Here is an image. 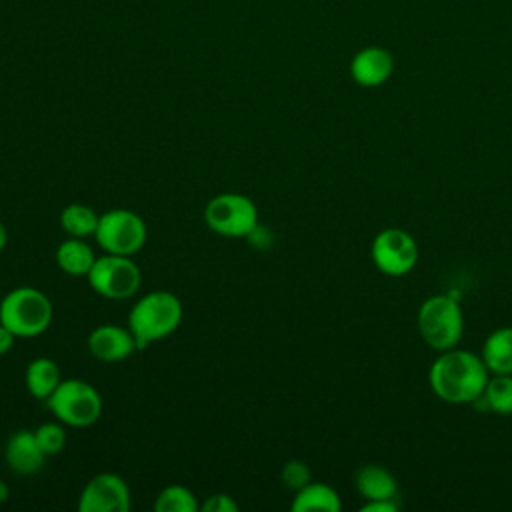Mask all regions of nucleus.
I'll list each match as a JSON object with an SVG mask.
<instances>
[{
	"mask_svg": "<svg viewBox=\"0 0 512 512\" xmlns=\"http://www.w3.org/2000/svg\"><path fill=\"white\" fill-rule=\"evenodd\" d=\"M428 382L434 394L448 404L476 402L488 382L482 356L470 350H444L430 366Z\"/></svg>",
	"mask_w": 512,
	"mask_h": 512,
	"instance_id": "f257e3e1",
	"label": "nucleus"
},
{
	"mask_svg": "<svg viewBox=\"0 0 512 512\" xmlns=\"http://www.w3.org/2000/svg\"><path fill=\"white\" fill-rule=\"evenodd\" d=\"M182 316L180 298L168 290H154L138 298L128 312V328L136 338L138 350L174 334Z\"/></svg>",
	"mask_w": 512,
	"mask_h": 512,
	"instance_id": "f03ea898",
	"label": "nucleus"
},
{
	"mask_svg": "<svg viewBox=\"0 0 512 512\" xmlns=\"http://www.w3.org/2000/svg\"><path fill=\"white\" fill-rule=\"evenodd\" d=\"M54 316L50 298L32 286L12 288L0 300V324L16 338H34L48 330Z\"/></svg>",
	"mask_w": 512,
	"mask_h": 512,
	"instance_id": "7ed1b4c3",
	"label": "nucleus"
},
{
	"mask_svg": "<svg viewBox=\"0 0 512 512\" xmlns=\"http://www.w3.org/2000/svg\"><path fill=\"white\" fill-rule=\"evenodd\" d=\"M48 410L66 426L86 428L102 416L100 392L82 378H66L46 398Z\"/></svg>",
	"mask_w": 512,
	"mask_h": 512,
	"instance_id": "20e7f679",
	"label": "nucleus"
},
{
	"mask_svg": "<svg viewBox=\"0 0 512 512\" xmlns=\"http://www.w3.org/2000/svg\"><path fill=\"white\" fill-rule=\"evenodd\" d=\"M420 336L434 350H450L458 344L464 330L460 304L446 294H436L420 304L416 318Z\"/></svg>",
	"mask_w": 512,
	"mask_h": 512,
	"instance_id": "39448f33",
	"label": "nucleus"
},
{
	"mask_svg": "<svg viewBox=\"0 0 512 512\" xmlns=\"http://www.w3.org/2000/svg\"><path fill=\"white\" fill-rule=\"evenodd\" d=\"M94 238L108 254L134 256L146 244L148 228L140 214L128 208H112L100 214Z\"/></svg>",
	"mask_w": 512,
	"mask_h": 512,
	"instance_id": "423d86ee",
	"label": "nucleus"
},
{
	"mask_svg": "<svg viewBox=\"0 0 512 512\" xmlns=\"http://www.w3.org/2000/svg\"><path fill=\"white\" fill-rule=\"evenodd\" d=\"M206 226L228 238H246L258 224V208L252 198L240 192H222L204 208Z\"/></svg>",
	"mask_w": 512,
	"mask_h": 512,
	"instance_id": "0eeeda50",
	"label": "nucleus"
},
{
	"mask_svg": "<svg viewBox=\"0 0 512 512\" xmlns=\"http://www.w3.org/2000/svg\"><path fill=\"white\" fill-rule=\"evenodd\" d=\"M86 278L90 288L108 300L132 298L142 284L140 266L132 260V256L108 252L96 258Z\"/></svg>",
	"mask_w": 512,
	"mask_h": 512,
	"instance_id": "6e6552de",
	"label": "nucleus"
},
{
	"mask_svg": "<svg viewBox=\"0 0 512 512\" xmlns=\"http://www.w3.org/2000/svg\"><path fill=\"white\" fill-rule=\"evenodd\" d=\"M370 252L376 268L388 276H404L418 262L416 240L400 228H386L378 232L372 240Z\"/></svg>",
	"mask_w": 512,
	"mask_h": 512,
	"instance_id": "1a4fd4ad",
	"label": "nucleus"
},
{
	"mask_svg": "<svg viewBox=\"0 0 512 512\" xmlns=\"http://www.w3.org/2000/svg\"><path fill=\"white\" fill-rule=\"evenodd\" d=\"M130 506V488L126 480L114 472L92 476L78 496L80 512H128Z\"/></svg>",
	"mask_w": 512,
	"mask_h": 512,
	"instance_id": "9d476101",
	"label": "nucleus"
},
{
	"mask_svg": "<svg viewBox=\"0 0 512 512\" xmlns=\"http://www.w3.org/2000/svg\"><path fill=\"white\" fill-rule=\"evenodd\" d=\"M88 352L102 362H120L138 352V344L130 328L100 324L88 334Z\"/></svg>",
	"mask_w": 512,
	"mask_h": 512,
	"instance_id": "9b49d317",
	"label": "nucleus"
},
{
	"mask_svg": "<svg viewBox=\"0 0 512 512\" xmlns=\"http://www.w3.org/2000/svg\"><path fill=\"white\" fill-rule=\"evenodd\" d=\"M394 72V56L382 46H366L350 60V76L358 86H382Z\"/></svg>",
	"mask_w": 512,
	"mask_h": 512,
	"instance_id": "f8f14e48",
	"label": "nucleus"
},
{
	"mask_svg": "<svg viewBox=\"0 0 512 512\" xmlns=\"http://www.w3.org/2000/svg\"><path fill=\"white\" fill-rule=\"evenodd\" d=\"M4 458L14 474L30 476V474H36L44 466L48 456L40 448L34 430L22 428L8 436V440L4 444Z\"/></svg>",
	"mask_w": 512,
	"mask_h": 512,
	"instance_id": "ddd939ff",
	"label": "nucleus"
},
{
	"mask_svg": "<svg viewBox=\"0 0 512 512\" xmlns=\"http://www.w3.org/2000/svg\"><path fill=\"white\" fill-rule=\"evenodd\" d=\"M354 486L364 500H396L398 484L380 464H364L354 474Z\"/></svg>",
	"mask_w": 512,
	"mask_h": 512,
	"instance_id": "4468645a",
	"label": "nucleus"
},
{
	"mask_svg": "<svg viewBox=\"0 0 512 512\" xmlns=\"http://www.w3.org/2000/svg\"><path fill=\"white\" fill-rule=\"evenodd\" d=\"M96 254L92 246L84 238H72L60 242L56 248V264L68 276H88L92 264L96 262Z\"/></svg>",
	"mask_w": 512,
	"mask_h": 512,
	"instance_id": "2eb2a0df",
	"label": "nucleus"
},
{
	"mask_svg": "<svg viewBox=\"0 0 512 512\" xmlns=\"http://www.w3.org/2000/svg\"><path fill=\"white\" fill-rule=\"evenodd\" d=\"M290 508L294 512H340L342 502L332 486L322 482H308L304 488L294 492Z\"/></svg>",
	"mask_w": 512,
	"mask_h": 512,
	"instance_id": "dca6fc26",
	"label": "nucleus"
},
{
	"mask_svg": "<svg viewBox=\"0 0 512 512\" xmlns=\"http://www.w3.org/2000/svg\"><path fill=\"white\" fill-rule=\"evenodd\" d=\"M62 382L60 376V368L52 358L46 356H38L34 358L24 372V384L28 388V392L36 398V400H44L56 390V386Z\"/></svg>",
	"mask_w": 512,
	"mask_h": 512,
	"instance_id": "f3484780",
	"label": "nucleus"
},
{
	"mask_svg": "<svg viewBox=\"0 0 512 512\" xmlns=\"http://www.w3.org/2000/svg\"><path fill=\"white\" fill-rule=\"evenodd\" d=\"M482 360L492 374H512V328H498L484 340Z\"/></svg>",
	"mask_w": 512,
	"mask_h": 512,
	"instance_id": "a211bd4d",
	"label": "nucleus"
},
{
	"mask_svg": "<svg viewBox=\"0 0 512 512\" xmlns=\"http://www.w3.org/2000/svg\"><path fill=\"white\" fill-rule=\"evenodd\" d=\"M98 220H100V214H96L94 208L80 202H72L64 206L60 212V226L72 238L94 236Z\"/></svg>",
	"mask_w": 512,
	"mask_h": 512,
	"instance_id": "6ab92c4d",
	"label": "nucleus"
},
{
	"mask_svg": "<svg viewBox=\"0 0 512 512\" xmlns=\"http://www.w3.org/2000/svg\"><path fill=\"white\" fill-rule=\"evenodd\" d=\"M200 508L194 492L182 484L162 488L154 500L156 512H196Z\"/></svg>",
	"mask_w": 512,
	"mask_h": 512,
	"instance_id": "aec40b11",
	"label": "nucleus"
},
{
	"mask_svg": "<svg viewBox=\"0 0 512 512\" xmlns=\"http://www.w3.org/2000/svg\"><path fill=\"white\" fill-rule=\"evenodd\" d=\"M478 400H482L492 412L512 414V374H494V378H488Z\"/></svg>",
	"mask_w": 512,
	"mask_h": 512,
	"instance_id": "412c9836",
	"label": "nucleus"
},
{
	"mask_svg": "<svg viewBox=\"0 0 512 512\" xmlns=\"http://www.w3.org/2000/svg\"><path fill=\"white\" fill-rule=\"evenodd\" d=\"M34 434H36V440H38V444H40V448L44 450L46 456H54V454L62 452L64 446H66V430H64L60 420L40 424L34 430Z\"/></svg>",
	"mask_w": 512,
	"mask_h": 512,
	"instance_id": "4be33fe9",
	"label": "nucleus"
},
{
	"mask_svg": "<svg viewBox=\"0 0 512 512\" xmlns=\"http://www.w3.org/2000/svg\"><path fill=\"white\" fill-rule=\"evenodd\" d=\"M280 480L282 484L292 490L298 492L300 488H304L308 482H312V472L308 468L306 462L302 460H288L282 470H280Z\"/></svg>",
	"mask_w": 512,
	"mask_h": 512,
	"instance_id": "5701e85b",
	"label": "nucleus"
},
{
	"mask_svg": "<svg viewBox=\"0 0 512 512\" xmlns=\"http://www.w3.org/2000/svg\"><path fill=\"white\" fill-rule=\"evenodd\" d=\"M238 502L226 494V492H216V494H210L202 504H200V510L202 512H238Z\"/></svg>",
	"mask_w": 512,
	"mask_h": 512,
	"instance_id": "b1692460",
	"label": "nucleus"
},
{
	"mask_svg": "<svg viewBox=\"0 0 512 512\" xmlns=\"http://www.w3.org/2000/svg\"><path fill=\"white\" fill-rule=\"evenodd\" d=\"M246 240H248L252 246H256V248H268V246L272 244L274 236H272V232H270L268 228H262L260 224H256V226L252 228V232L246 236Z\"/></svg>",
	"mask_w": 512,
	"mask_h": 512,
	"instance_id": "393cba45",
	"label": "nucleus"
},
{
	"mask_svg": "<svg viewBox=\"0 0 512 512\" xmlns=\"http://www.w3.org/2000/svg\"><path fill=\"white\" fill-rule=\"evenodd\" d=\"M360 510L362 512H396L398 502L396 500H366V504Z\"/></svg>",
	"mask_w": 512,
	"mask_h": 512,
	"instance_id": "a878e982",
	"label": "nucleus"
},
{
	"mask_svg": "<svg viewBox=\"0 0 512 512\" xmlns=\"http://www.w3.org/2000/svg\"><path fill=\"white\" fill-rule=\"evenodd\" d=\"M14 340H16V336L4 324H0V356L10 352V348L14 346Z\"/></svg>",
	"mask_w": 512,
	"mask_h": 512,
	"instance_id": "bb28decb",
	"label": "nucleus"
},
{
	"mask_svg": "<svg viewBox=\"0 0 512 512\" xmlns=\"http://www.w3.org/2000/svg\"><path fill=\"white\" fill-rule=\"evenodd\" d=\"M8 496H10V486L0 478V504H2V502H6V500H8Z\"/></svg>",
	"mask_w": 512,
	"mask_h": 512,
	"instance_id": "cd10ccee",
	"label": "nucleus"
},
{
	"mask_svg": "<svg viewBox=\"0 0 512 512\" xmlns=\"http://www.w3.org/2000/svg\"><path fill=\"white\" fill-rule=\"evenodd\" d=\"M6 242H8V230H6L4 222L0 220V250L6 246Z\"/></svg>",
	"mask_w": 512,
	"mask_h": 512,
	"instance_id": "c85d7f7f",
	"label": "nucleus"
}]
</instances>
